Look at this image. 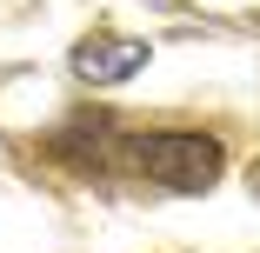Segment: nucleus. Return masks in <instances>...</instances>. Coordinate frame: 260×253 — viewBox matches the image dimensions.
I'll return each mask as SVG.
<instances>
[{"instance_id":"f257e3e1","label":"nucleus","mask_w":260,"mask_h":253,"mask_svg":"<svg viewBox=\"0 0 260 253\" xmlns=\"http://www.w3.org/2000/svg\"><path fill=\"white\" fill-rule=\"evenodd\" d=\"M120 173L160 187V193H207L227 173V140L200 127H127L120 133Z\"/></svg>"},{"instance_id":"7ed1b4c3","label":"nucleus","mask_w":260,"mask_h":253,"mask_svg":"<svg viewBox=\"0 0 260 253\" xmlns=\"http://www.w3.org/2000/svg\"><path fill=\"white\" fill-rule=\"evenodd\" d=\"M147 60H153V47H147V40H134V33H107V27H93V33L74 47V74H80L87 87L134 80Z\"/></svg>"},{"instance_id":"f03ea898","label":"nucleus","mask_w":260,"mask_h":253,"mask_svg":"<svg viewBox=\"0 0 260 253\" xmlns=\"http://www.w3.org/2000/svg\"><path fill=\"white\" fill-rule=\"evenodd\" d=\"M120 120L114 114H74L60 133H54V160L60 167H74L80 180H93V173H120Z\"/></svg>"}]
</instances>
